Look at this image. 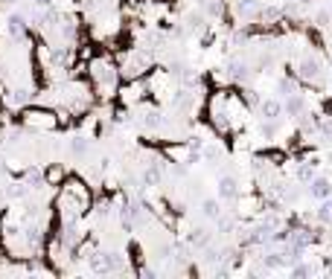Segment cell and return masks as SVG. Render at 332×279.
I'll use <instances>...</instances> for the list:
<instances>
[{
  "label": "cell",
  "mask_w": 332,
  "mask_h": 279,
  "mask_svg": "<svg viewBox=\"0 0 332 279\" xmlns=\"http://www.w3.org/2000/svg\"><path fill=\"white\" fill-rule=\"evenodd\" d=\"M309 195L318 198V201L329 198L332 195V180L329 177H312V180H309Z\"/></svg>",
  "instance_id": "2"
},
{
  "label": "cell",
  "mask_w": 332,
  "mask_h": 279,
  "mask_svg": "<svg viewBox=\"0 0 332 279\" xmlns=\"http://www.w3.org/2000/svg\"><path fill=\"white\" fill-rule=\"evenodd\" d=\"M24 29V21L21 18H12V32H21Z\"/></svg>",
  "instance_id": "14"
},
{
  "label": "cell",
  "mask_w": 332,
  "mask_h": 279,
  "mask_svg": "<svg viewBox=\"0 0 332 279\" xmlns=\"http://www.w3.org/2000/svg\"><path fill=\"white\" fill-rule=\"evenodd\" d=\"M236 12L248 18V15H254V12H257V3H254V0H239V3H236Z\"/></svg>",
  "instance_id": "9"
},
{
  "label": "cell",
  "mask_w": 332,
  "mask_h": 279,
  "mask_svg": "<svg viewBox=\"0 0 332 279\" xmlns=\"http://www.w3.org/2000/svg\"><path fill=\"white\" fill-rule=\"evenodd\" d=\"M315 218L323 221V224H332V195L320 201V207H318V212H315Z\"/></svg>",
  "instance_id": "6"
},
{
  "label": "cell",
  "mask_w": 332,
  "mask_h": 279,
  "mask_svg": "<svg viewBox=\"0 0 332 279\" xmlns=\"http://www.w3.org/2000/svg\"><path fill=\"white\" fill-rule=\"evenodd\" d=\"M312 270H315L312 265H295V267H292V273H295V276H309Z\"/></svg>",
  "instance_id": "11"
},
{
  "label": "cell",
  "mask_w": 332,
  "mask_h": 279,
  "mask_svg": "<svg viewBox=\"0 0 332 279\" xmlns=\"http://www.w3.org/2000/svg\"><path fill=\"white\" fill-rule=\"evenodd\" d=\"M318 73H320L318 58H303V61H300V79H315Z\"/></svg>",
  "instance_id": "5"
},
{
  "label": "cell",
  "mask_w": 332,
  "mask_h": 279,
  "mask_svg": "<svg viewBox=\"0 0 332 279\" xmlns=\"http://www.w3.org/2000/svg\"><path fill=\"white\" fill-rule=\"evenodd\" d=\"M230 70H233V73H230V76H233V79H242V76H245V64H230Z\"/></svg>",
  "instance_id": "13"
},
{
  "label": "cell",
  "mask_w": 332,
  "mask_h": 279,
  "mask_svg": "<svg viewBox=\"0 0 332 279\" xmlns=\"http://www.w3.org/2000/svg\"><path fill=\"white\" fill-rule=\"evenodd\" d=\"M297 177H300V180H312V177H315V169H312V166H300V169H297Z\"/></svg>",
  "instance_id": "10"
},
{
  "label": "cell",
  "mask_w": 332,
  "mask_h": 279,
  "mask_svg": "<svg viewBox=\"0 0 332 279\" xmlns=\"http://www.w3.org/2000/svg\"><path fill=\"white\" fill-rule=\"evenodd\" d=\"M262 265L268 270H277V267L285 265V259H283V253H268V256H262Z\"/></svg>",
  "instance_id": "8"
},
{
  "label": "cell",
  "mask_w": 332,
  "mask_h": 279,
  "mask_svg": "<svg viewBox=\"0 0 332 279\" xmlns=\"http://www.w3.org/2000/svg\"><path fill=\"white\" fill-rule=\"evenodd\" d=\"M283 111H285V105L280 102V99H265V102L260 105V114L265 116V119H280V116H283Z\"/></svg>",
  "instance_id": "3"
},
{
  "label": "cell",
  "mask_w": 332,
  "mask_h": 279,
  "mask_svg": "<svg viewBox=\"0 0 332 279\" xmlns=\"http://www.w3.org/2000/svg\"><path fill=\"white\" fill-rule=\"evenodd\" d=\"M35 3H47V0H35Z\"/></svg>",
  "instance_id": "16"
},
{
  "label": "cell",
  "mask_w": 332,
  "mask_h": 279,
  "mask_svg": "<svg viewBox=\"0 0 332 279\" xmlns=\"http://www.w3.org/2000/svg\"><path fill=\"white\" fill-rule=\"evenodd\" d=\"M265 15H268V18H277V15H280V9H277V6H268V9H265Z\"/></svg>",
  "instance_id": "15"
},
{
  "label": "cell",
  "mask_w": 332,
  "mask_h": 279,
  "mask_svg": "<svg viewBox=\"0 0 332 279\" xmlns=\"http://www.w3.org/2000/svg\"><path fill=\"white\" fill-rule=\"evenodd\" d=\"M192 242H195V244H207V242H210L207 230H195V232H192Z\"/></svg>",
  "instance_id": "12"
},
{
  "label": "cell",
  "mask_w": 332,
  "mask_h": 279,
  "mask_svg": "<svg viewBox=\"0 0 332 279\" xmlns=\"http://www.w3.org/2000/svg\"><path fill=\"white\" fill-rule=\"evenodd\" d=\"M216 186H219V198H222V201H236L239 198V180L233 174H222Z\"/></svg>",
  "instance_id": "1"
},
{
  "label": "cell",
  "mask_w": 332,
  "mask_h": 279,
  "mask_svg": "<svg viewBox=\"0 0 332 279\" xmlns=\"http://www.w3.org/2000/svg\"><path fill=\"white\" fill-rule=\"evenodd\" d=\"M303 96H297V93H292V96H288V102H285V111H288V116H295V114H300V111H303Z\"/></svg>",
  "instance_id": "7"
},
{
  "label": "cell",
  "mask_w": 332,
  "mask_h": 279,
  "mask_svg": "<svg viewBox=\"0 0 332 279\" xmlns=\"http://www.w3.org/2000/svg\"><path fill=\"white\" fill-rule=\"evenodd\" d=\"M201 212L207 218H222V198H204L201 201Z\"/></svg>",
  "instance_id": "4"
}]
</instances>
